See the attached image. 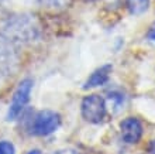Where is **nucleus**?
Returning <instances> with one entry per match:
<instances>
[{
  "mask_svg": "<svg viewBox=\"0 0 155 154\" xmlns=\"http://www.w3.org/2000/svg\"><path fill=\"white\" fill-rule=\"evenodd\" d=\"M61 125V116L52 110H42L34 118L31 132L37 136H48Z\"/></svg>",
  "mask_w": 155,
  "mask_h": 154,
  "instance_id": "3",
  "label": "nucleus"
},
{
  "mask_svg": "<svg viewBox=\"0 0 155 154\" xmlns=\"http://www.w3.org/2000/svg\"><path fill=\"white\" fill-rule=\"evenodd\" d=\"M148 151L151 154H155V140H152L151 143H150V146H148Z\"/></svg>",
  "mask_w": 155,
  "mask_h": 154,
  "instance_id": "10",
  "label": "nucleus"
},
{
  "mask_svg": "<svg viewBox=\"0 0 155 154\" xmlns=\"http://www.w3.org/2000/svg\"><path fill=\"white\" fill-rule=\"evenodd\" d=\"M126 6L128 12L134 16H140L148 10L150 0H126Z\"/></svg>",
  "mask_w": 155,
  "mask_h": 154,
  "instance_id": "6",
  "label": "nucleus"
},
{
  "mask_svg": "<svg viewBox=\"0 0 155 154\" xmlns=\"http://www.w3.org/2000/svg\"><path fill=\"white\" fill-rule=\"evenodd\" d=\"M31 89H33V81L31 79H23L18 84L16 92L13 95L12 103L8 106L7 112V120H16L18 118V115L23 112L25 105L30 101V95H31Z\"/></svg>",
  "mask_w": 155,
  "mask_h": 154,
  "instance_id": "2",
  "label": "nucleus"
},
{
  "mask_svg": "<svg viewBox=\"0 0 155 154\" xmlns=\"http://www.w3.org/2000/svg\"><path fill=\"white\" fill-rule=\"evenodd\" d=\"M121 129L123 140L128 144H135L140 142V139L143 136V125L138 119L135 118H127L124 119L120 125Z\"/></svg>",
  "mask_w": 155,
  "mask_h": 154,
  "instance_id": "4",
  "label": "nucleus"
},
{
  "mask_svg": "<svg viewBox=\"0 0 155 154\" xmlns=\"http://www.w3.org/2000/svg\"><path fill=\"white\" fill-rule=\"evenodd\" d=\"M55 154H78V153L74 150H62V151H57Z\"/></svg>",
  "mask_w": 155,
  "mask_h": 154,
  "instance_id": "11",
  "label": "nucleus"
},
{
  "mask_svg": "<svg viewBox=\"0 0 155 154\" xmlns=\"http://www.w3.org/2000/svg\"><path fill=\"white\" fill-rule=\"evenodd\" d=\"M14 153H16V149L13 146V143L7 142V140L0 142V154H14Z\"/></svg>",
  "mask_w": 155,
  "mask_h": 154,
  "instance_id": "8",
  "label": "nucleus"
},
{
  "mask_svg": "<svg viewBox=\"0 0 155 154\" xmlns=\"http://www.w3.org/2000/svg\"><path fill=\"white\" fill-rule=\"evenodd\" d=\"M147 40H148V43H151L152 45H155V21L152 23V26L150 27V30L147 33Z\"/></svg>",
  "mask_w": 155,
  "mask_h": 154,
  "instance_id": "9",
  "label": "nucleus"
},
{
  "mask_svg": "<svg viewBox=\"0 0 155 154\" xmlns=\"http://www.w3.org/2000/svg\"><path fill=\"white\" fill-rule=\"evenodd\" d=\"M28 154H41V151L40 150H31V151H28Z\"/></svg>",
  "mask_w": 155,
  "mask_h": 154,
  "instance_id": "12",
  "label": "nucleus"
},
{
  "mask_svg": "<svg viewBox=\"0 0 155 154\" xmlns=\"http://www.w3.org/2000/svg\"><path fill=\"white\" fill-rule=\"evenodd\" d=\"M110 72H111V65H103V67H100V68L96 69L87 78V81L83 85V89H92V88H97V86L104 85L109 81Z\"/></svg>",
  "mask_w": 155,
  "mask_h": 154,
  "instance_id": "5",
  "label": "nucleus"
},
{
  "mask_svg": "<svg viewBox=\"0 0 155 154\" xmlns=\"http://www.w3.org/2000/svg\"><path fill=\"white\" fill-rule=\"evenodd\" d=\"M106 101L99 95H89L82 101V116L86 122L97 125L106 116Z\"/></svg>",
  "mask_w": 155,
  "mask_h": 154,
  "instance_id": "1",
  "label": "nucleus"
},
{
  "mask_svg": "<svg viewBox=\"0 0 155 154\" xmlns=\"http://www.w3.org/2000/svg\"><path fill=\"white\" fill-rule=\"evenodd\" d=\"M107 105H109V109L111 113H118L124 105V96L118 92H110L109 98H107Z\"/></svg>",
  "mask_w": 155,
  "mask_h": 154,
  "instance_id": "7",
  "label": "nucleus"
}]
</instances>
